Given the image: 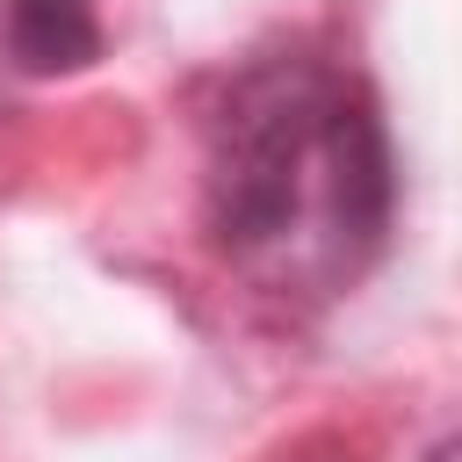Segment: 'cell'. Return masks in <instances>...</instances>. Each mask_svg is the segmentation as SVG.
<instances>
[{
  "label": "cell",
  "instance_id": "obj_3",
  "mask_svg": "<svg viewBox=\"0 0 462 462\" xmlns=\"http://www.w3.org/2000/svg\"><path fill=\"white\" fill-rule=\"evenodd\" d=\"M433 462H462V440H448V448H440V455H433Z\"/></svg>",
  "mask_w": 462,
  "mask_h": 462
},
{
  "label": "cell",
  "instance_id": "obj_2",
  "mask_svg": "<svg viewBox=\"0 0 462 462\" xmlns=\"http://www.w3.org/2000/svg\"><path fill=\"white\" fill-rule=\"evenodd\" d=\"M0 58L29 79H58L101 58V0H0Z\"/></svg>",
  "mask_w": 462,
  "mask_h": 462
},
{
  "label": "cell",
  "instance_id": "obj_1",
  "mask_svg": "<svg viewBox=\"0 0 462 462\" xmlns=\"http://www.w3.org/2000/svg\"><path fill=\"white\" fill-rule=\"evenodd\" d=\"M397 166L375 101L325 58L245 65L202 159V217L238 282L274 303H325L390 238Z\"/></svg>",
  "mask_w": 462,
  "mask_h": 462
}]
</instances>
